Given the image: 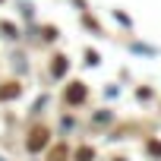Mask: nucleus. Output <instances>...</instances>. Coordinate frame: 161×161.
<instances>
[{"label":"nucleus","instance_id":"1","mask_svg":"<svg viewBox=\"0 0 161 161\" xmlns=\"http://www.w3.org/2000/svg\"><path fill=\"white\" fill-rule=\"evenodd\" d=\"M44 142H47V130H35V133H32V139H29V148L35 152V148H38V145H44Z\"/></svg>","mask_w":161,"mask_h":161}]
</instances>
